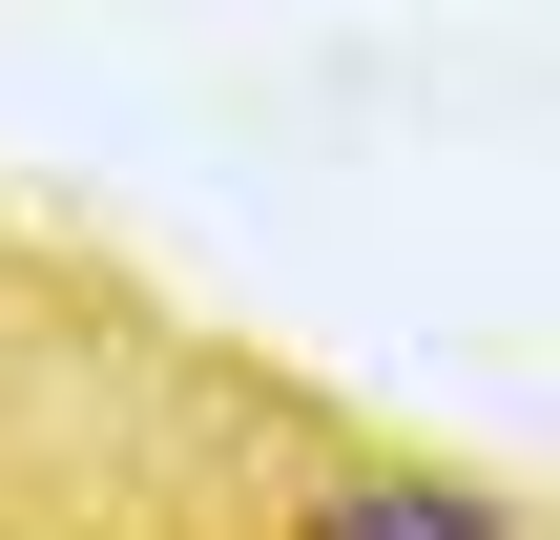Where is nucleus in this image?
I'll return each instance as SVG.
<instances>
[{
	"label": "nucleus",
	"instance_id": "f257e3e1",
	"mask_svg": "<svg viewBox=\"0 0 560 540\" xmlns=\"http://www.w3.org/2000/svg\"><path fill=\"white\" fill-rule=\"evenodd\" d=\"M312 540H520V499H478V479H353V499H312Z\"/></svg>",
	"mask_w": 560,
	"mask_h": 540
}]
</instances>
